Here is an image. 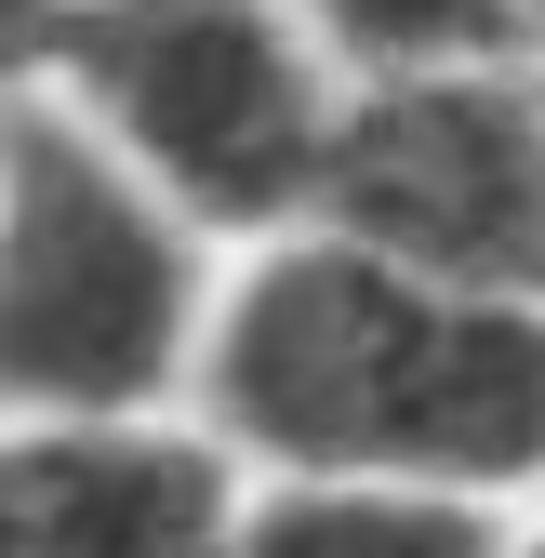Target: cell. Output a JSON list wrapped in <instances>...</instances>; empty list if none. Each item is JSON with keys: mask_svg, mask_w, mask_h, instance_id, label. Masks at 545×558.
<instances>
[{"mask_svg": "<svg viewBox=\"0 0 545 558\" xmlns=\"http://www.w3.org/2000/svg\"><path fill=\"white\" fill-rule=\"evenodd\" d=\"M186 412L240 478L545 506V306L452 293L332 227H293L227 266Z\"/></svg>", "mask_w": 545, "mask_h": 558, "instance_id": "6da1fadb", "label": "cell"}, {"mask_svg": "<svg viewBox=\"0 0 545 558\" xmlns=\"http://www.w3.org/2000/svg\"><path fill=\"white\" fill-rule=\"evenodd\" d=\"M214 306L227 253L40 66H0V412L14 426L186 412Z\"/></svg>", "mask_w": 545, "mask_h": 558, "instance_id": "7a4b0ae2", "label": "cell"}, {"mask_svg": "<svg viewBox=\"0 0 545 558\" xmlns=\"http://www.w3.org/2000/svg\"><path fill=\"white\" fill-rule=\"evenodd\" d=\"M227 266L319 227L347 81L280 0H66L27 53Z\"/></svg>", "mask_w": 545, "mask_h": 558, "instance_id": "3957f363", "label": "cell"}, {"mask_svg": "<svg viewBox=\"0 0 545 558\" xmlns=\"http://www.w3.org/2000/svg\"><path fill=\"white\" fill-rule=\"evenodd\" d=\"M319 227L452 293L545 306V66H452V81L347 94Z\"/></svg>", "mask_w": 545, "mask_h": 558, "instance_id": "277c9868", "label": "cell"}, {"mask_svg": "<svg viewBox=\"0 0 545 558\" xmlns=\"http://www.w3.org/2000/svg\"><path fill=\"white\" fill-rule=\"evenodd\" d=\"M253 478L199 412L147 426H14L0 412V558H227Z\"/></svg>", "mask_w": 545, "mask_h": 558, "instance_id": "5b68a950", "label": "cell"}, {"mask_svg": "<svg viewBox=\"0 0 545 558\" xmlns=\"http://www.w3.org/2000/svg\"><path fill=\"white\" fill-rule=\"evenodd\" d=\"M519 506L386 493V478H253L227 558H506Z\"/></svg>", "mask_w": 545, "mask_h": 558, "instance_id": "8992f818", "label": "cell"}, {"mask_svg": "<svg viewBox=\"0 0 545 558\" xmlns=\"http://www.w3.org/2000/svg\"><path fill=\"white\" fill-rule=\"evenodd\" d=\"M319 40V66L347 94H399V81H452V66H545L519 40V0H280Z\"/></svg>", "mask_w": 545, "mask_h": 558, "instance_id": "52a82bcc", "label": "cell"}, {"mask_svg": "<svg viewBox=\"0 0 545 558\" xmlns=\"http://www.w3.org/2000/svg\"><path fill=\"white\" fill-rule=\"evenodd\" d=\"M53 14H66V0H0V66H27L53 40Z\"/></svg>", "mask_w": 545, "mask_h": 558, "instance_id": "ba28073f", "label": "cell"}, {"mask_svg": "<svg viewBox=\"0 0 545 558\" xmlns=\"http://www.w3.org/2000/svg\"><path fill=\"white\" fill-rule=\"evenodd\" d=\"M506 558H545V506H519V519H506Z\"/></svg>", "mask_w": 545, "mask_h": 558, "instance_id": "9c48e42d", "label": "cell"}, {"mask_svg": "<svg viewBox=\"0 0 545 558\" xmlns=\"http://www.w3.org/2000/svg\"><path fill=\"white\" fill-rule=\"evenodd\" d=\"M519 40H532V53H545V0H519Z\"/></svg>", "mask_w": 545, "mask_h": 558, "instance_id": "30bf717a", "label": "cell"}]
</instances>
